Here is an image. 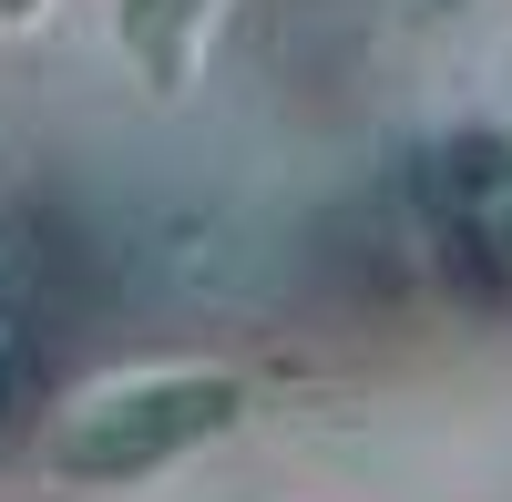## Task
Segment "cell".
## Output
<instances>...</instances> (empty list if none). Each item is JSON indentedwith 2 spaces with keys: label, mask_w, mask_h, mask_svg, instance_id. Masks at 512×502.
<instances>
[{
  "label": "cell",
  "mask_w": 512,
  "mask_h": 502,
  "mask_svg": "<svg viewBox=\"0 0 512 502\" xmlns=\"http://www.w3.org/2000/svg\"><path fill=\"white\" fill-rule=\"evenodd\" d=\"M246 390L226 380V369H144V380H103L82 390L62 421H52V472L62 482H134V472H164L185 462L195 441L236 431Z\"/></svg>",
  "instance_id": "cell-1"
},
{
  "label": "cell",
  "mask_w": 512,
  "mask_h": 502,
  "mask_svg": "<svg viewBox=\"0 0 512 502\" xmlns=\"http://www.w3.org/2000/svg\"><path fill=\"white\" fill-rule=\"evenodd\" d=\"M216 11H226V0H113V41L134 52L144 93L175 103L195 82V52H205V21H216Z\"/></svg>",
  "instance_id": "cell-2"
},
{
  "label": "cell",
  "mask_w": 512,
  "mask_h": 502,
  "mask_svg": "<svg viewBox=\"0 0 512 502\" xmlns=\"http://www.w3.org/2000/svg\"><path fill=\"white\" fill-rule=\"evenodd\" d=\"M451 236L512 267V144H451Z\"/></svg>",
  "instance_id": "cell-3"
},
{
  "label": "cell",
  "mask_w": 512,
  "mask_h": 502,
  "mask_svg": "<svg viewBox=\"0 0 512 502\" xmlns=\"http://www.w3.org/2000/svg\"><path fill=\"white\" fill-rule=\"evenodd\" d=\"M21 349H31V339H21V318L0 308V410H11V380H21Z\"/></svg>",
  "instance_id": "cell-4"
},
{
  "label": "cell",
  "mask_w": 512,
  "mask_h": 502,
  "mask_svg": "<svg viewBox=\"0 0 512 502\" xmlns=\"http://www.w3.org/2000/svg\"><path fill=\"white\" fill-rule=\"evenodd\" d=\"M41 11H52V0H0V31H31Z\"/></svg>",
  "instance_id": "cell-5"
},
{
  "label": "cell",
  "mask_w": 512,
  "mask_h": 502,
  "mask_svg": "<svg viewBox=\"0 0 512 502\" xmlns=\"http://www.w3.org/2000/svg\"><path fill=\"white\" fill-rule=\"evenodd\" d=\"M441 11H461V0H410V21H441Z\"/></svg>",
  "instance_id": "cell-6"
}]
</instances>
